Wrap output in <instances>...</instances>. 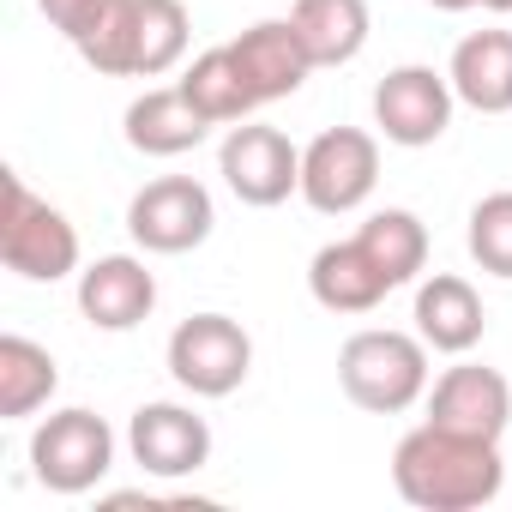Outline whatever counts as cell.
<instances>
[{
	"label": "cell",
	"instance_id": "3",
	"mask_svg": "<svg viewBox=\"0 0 512 512\" xmlns=\"http://www.w3.org/2000/svg\"><path fill=\"white\" fill-rule=\"evenodd\" d=\"M0 260L31 284H61L79 272V229L25 187V175H7V211H0Z\"/></svg>",
	"mask_w": 512,
	"mask_h": 512
},
{
	"label": "cell",
	"instance_id": "23",
	"mask_svg": "<svg viewBox=\"0 0 512 512\" xmlns=\"http://www.w3.org/2000/svg\"><path fill=\"white\" fill-rule=\"evenodd\" d=\"M470 260L488 272V278H512V193H488L476 211H470Z\"/></svg>",
	"mask_w": 512,
	"mask_h": 512
},
{
	"label": "cell",
	"instance_id": "12",
	"mask_svg": "<svg viewBox=\"0 0 512 512\" xmlns=\"http://www.w3.org/2000/svg\"><path fill=\"white\" fill-rule=\"evenodd\" d=\"M428 422L440 428H458V434H482V440H500L506 422H512V386L506 374L482 368V362H464V368H446L428 392Z\"/></svg>",
	"mask_w": 512,
	"mask_h": 512
},
{
	"label": "cell",
	"instance_id": "19",
	"mask_svg": "<svg viewBox=\"0 0 512 512\" xmlns=\"http://www.w3.org/2000/svg\"><path fill=\"white\" fill-rule=\"evenodd\" d=\"M55 386H61V368H55V356L43 344H31L19 332L0 338V416L7 422L37 416L55 398Z\"/></svg>",
	"mask_w": 512,
	"mask_h": 512
},
{
	"label": "cell",
	"instance_id": "20",
	"mask_svg": "<svg viewBox=\"0 0 512 512\" xmlns=\"http://www.w3.org/2000/svg\"><path fill=\"white\" fill-rule=\"evenodd\" d=\"M356 241L368 247V260L386 272V284H392V290H398V284H410V278L428 266V229H422V217H416V211H404V205L374 211V217L356 229Z\"/></svg>",
	"mask_w": 512,
	"mask_h": 512
},
{
	"label": "cell",
	"instance_id": "4",
	"mask_svg": "<svg viewBox=\"0 0 512 512\" xmlns=\"http://www.w3.org/2000/svg\"><path fill=\"white\" fill-rule=\"evenodd\" d=\"M115 464V434L97 410H55L31 434V470L49 494H91Z\"/></svg>",
	"mask_w": 512,
	"mask_h": 512
},
{
	"label": "cell",
	"instance_id": "11",
	"mask_svg": "<svg viewBox=\"0 0 512 512\" xmlns=\"http://www.w3.org/2000/svg\"><path fill=\"white\" fill-rule=\"evenodd\" d=\"M127 452L145 476H193L211 458V428L187 404H139L127 422Z\"/></svg>",
	"mask_w": 512,
	"mask_h": 512
},
{
	"label": "cell",
	"instance_id": "9",
	"mask_svg": "<svg viewBox=\"0 0 512 512\" xmlns=\"http://www.w3.org/2000/svg\"><path fill=\"white\" fill-rule=\"evenodd\" d=\"M452 79L434 73V67H392L380 85H374V127L404 145V151H422L434 145L446 127H452Z\"/></svg>",
	"mask_w": 512,
	"mask_h": 512
},
{
	"label": "cell",
	"instance_id": "24",
	"mask_svg": "<svg viewBox=\"0 0 512 512\" xmlns=\"http://www.w3.org/2000/svg\"><path fill=\"white\" fill-rule=\"evenodd\" d=\"M37 7L49 13V25H55V31L67 37V43H79V37L91 31V19H97V13L109 7V0H37Z\"/></svg>",
	"mask_w": 512,
	"mask_h": 512
},
{
	"label": "cell",
	"instance_id": "21",
	"mask_svg": "<svg viewBox=\"0 0 512 512\" xmlns=\"http://www.w3.org/2000/svg\"><path fill=\"white\" fill-rule=\"evenodd\" d=\"M181 91H187V103H193L211 127H235V121L253 115V97H247V85H241V73H235V61H229L223 43L205 49V55L181 73Z\"/></svg>",
	"mask_w": 512,
	"mask_h": 512
},
{
	"label": "cell",
	"instance_id": "22",
	"mask_svg": "<svg viewBox=\"0 0 512 512\" xmlns=\"http://www.w3.org/2000/svg\"><path fill=\"white\" fill-rule=\"evenodd\" d=\"M187 7L181 0H139L133 19V79H163L187 55Z\"/></svg>",
	"mask_w": 512,
	"mask_h": 512
},
{
	"label": "cell",
	"instance_id": "18",
	"mask_svg": "<svg viewBox=\"0 0 512 512\" xmlns=\"http://www.w3.org/2000/svg\"><path fill=\"white\" fill-rule=\"evenodd\" d=\"M290 25L314 67H350L368 49V0H296Z\"/></svg>",
	"mask_w": 512,
	"mask_h": 512
},
{
	"label": "cell",
	"instance_id": "15",
	"mask_svg": "<svg viewBox=\"0 0 512 512\" xmlns=\"http://www.w3.org/2000/svg\"><path fill=\"white\" fill-rule=\"evenodd\" d=\"M308 290H314V302L332 308V314H368V308H380V302L392 296L386 272L368 260V247H362L356 235H350V241H326V247L314 253Z\"/></svg>",
	"mask_w": 512,
	"mask_h": 512
},
{
	"label": "cell",
	"instance_id": "17",
	"mask_svg": "<svg viewBox=\"0 0 512 512\" xmlns=\"http://www.w3.org/2000/svg\"><path fill=\"white\" fill-rule=\"evenodd\" d=\"M121 127H127V145L145 151V157H181V151L205 145V133H211V121L187 103L181 85H163V91L133 97Z\"/></svg>",
	"mask_w": 512,
	"mask_h": 512
},
{
	"label": "cell",
	"instance_id": "16",
	"mask_svg": "<svg viewBox=\"0 0 512 512\" xmlns=\"http://www.w3.org/2000/svg\"><path fill=\"white\" fill-rule=\"evenodd\" d=\"M446 79L476 115H512V31H470L452 49Z\"/></svg>",
	"mask_w": 512,
	"mask_h": 512
},
{
	"label": "cell",
	"instance_id": "1",
	"mask_svg": "<svg viewBox=\"0 0 512 512\" xmlns=\"http://www.w3.org/2000/svg\"><path fill=\"white\" fill-rule=\"evenodd\" d=\"M392 482L410 506L422 512H476L500 494L506 464H500V440L482 434H458L440 422H422L398 440L392 452Z\"/></svg>",
	"mask_w": 512,
	"mask_h": 512
},
{
	"label": "cell",
	"instance_id": "10",
	"mask_svg": "<svg viewBox=\"0 0 512 512\" xmlns=\"http://www.w3.org/2000/svg\"><path fill=\"white\" fill-rule=\"evenodd\" d=\"M223 49H229L235 73H241L253 109H266V103H278V97H296L302 79L314 73V61H308V49H302V37H296L290 19H260V25H247V31H241L235 43H223Z\"/></svg>",
	"mask_w": 512,
	"mask_h": 512
},
{
	"label": "cell",
	"instance_id": "2",
	"mask_svg": "<svg viewBox=\"0 0 512 512\" xmlns=\"http://www.w3.org/2000/svg\"><path fill=\"white\" fill-rule=\"evenodd\" d=\"M338 380H344V398L356 410L398 416L428 392V344L410 332H380V326L356 332L338 350Z\"/></svg>",
	"mask_w": 512,
	"mask_h": 512
},
{
	"label": "cell",
	"instance_id": "14",
	"mask_svg": "<svg viewBox=\"0 0 512 512\" xmlns=\"http://www.w3.org/2000/svg\"><path fill=\"white\" fill-rule=\"evenodd\" d=\"M488 332V314H482V296L470 290V278L458 272H434L422 290H416V338L440 356H470Z\"/></svg>",
	"mask_w": 512,
	"mask_h": 512
},
{
	"label": "cell",
	"instance_id": "13",
	"mask_svg": "<svg viewBox=\"0 0 512 512\" xmlns=\"http://www.w3.org/2000/svg\"><path fill=\"white\" fill-rule=\"evenodd\" d=\"M151 308H157V278L133 253H109V260L79 272V314L97 332H133L151 320Z\"/></svg>",
	"mask_w": 512,
	"mask_h": 512
},
{
	"label": "cell",
	"instance_id": "8",
	"mask_svg": "<svg viewBox=\"0 0 512 512\" xmlns=\"http://www.w3.org/2000/svg\"><path fill=\"white\" fill-rule=\"evenodd\" d=\"M211 223H217V205L193 175L145 181L133 193V205H127V235L145 253H193L211 235Z\"/></svg>",
	"mask_w": 512,
	"mask_h": 512
},
{
	"label": "cell",
	"instance_id": "25",
	"mask_svg": "<svg viewBox=\"0 0 512 512\" xmlns=\"http://www.w3.org/2000/svg\"><path fill=\"white\" fill-rule=\"evenodd\" d=\"M440 13H470V7H488V13H512V0H428Z\"/></svg>",
	"mask_w": 512,
	"mask_h": 512
},
{
	"label": "cell",
	"instance_id": "5",
	"mask_svg": "<svg viewBox=\"0 0 512 512\" xmlns=\"http://www.w3.org/2000/svg\"><path fill=\"white\" fill-rule=\"evenodd\" d=\"M169 374L193 398H229L253 368V338L229 314H193L169 332Z\"/></svg>",
	"mask_w": 512,
	"mask_h": 512
},
{
	"label": "cell",
	"instance_id": "6",
	"mask_svg": "<svg viewBox=\"0 0 512 512\" xmlns=\"http://www.w3.org/2000/svg\"><path fill=\"white\" fill-rule=\"evenodd\" d=\"M374 181H380V145L362 127H326L302 151V199L326 217H344V211L368 205Z\"/></svg>",
	"mask_w": 512,
	"mask_h": 512
},
{
	"label": "cell",
	"instance_id": "7",
	"mask_svg": "<svg viewBox=\"0 0 512 512\" xmlns=\"http://www.w3.org/2000/svg\"><path fill=\"white\" fill-rule=\"evenodd\" d=\"M217 175L229 181V193L241 205H284L290 193H302V151L278 133V127H260V121H241L229 127L223 151H217Z\"/></svg>",
	"mask_w": 512,
	"mask_h": 512
}]
</instances>
